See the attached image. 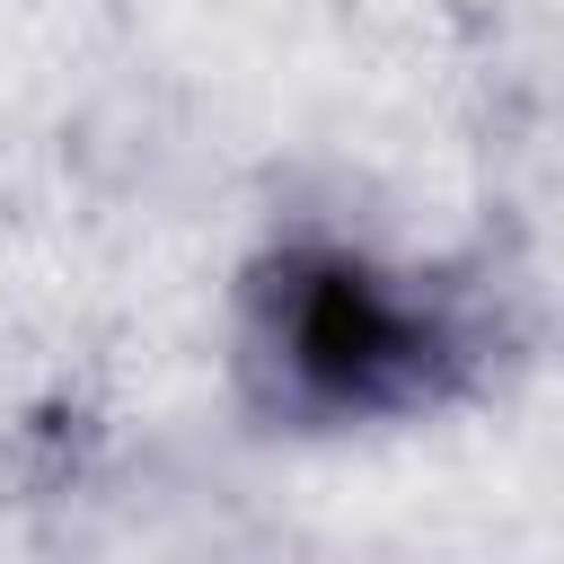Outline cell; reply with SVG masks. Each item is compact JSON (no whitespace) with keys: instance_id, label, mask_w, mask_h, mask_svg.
<instances>
[{"instance_id":"cell-1","label":"cell","mask_w":564,"mask_h":564,"mask_svg":"<svg viewBox=\"0 0 564 564\" xmlns=\"http://www.w3.org/2000/svg\"><path fill=\"white\" fill-rule=\"evenodd\" d=\"M485 361L467 291L361 247L300 238L247 273V370L291 423H388L458 397Z\"/></svg>"}]
</instances>
